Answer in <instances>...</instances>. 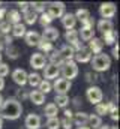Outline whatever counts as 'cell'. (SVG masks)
<instances>
[{"instance_id":"cell-1","label":"cell","mask_w":120,"mask_h":129,"mask_svg":"<svg viewBox=\"0 0 120 129\" xmlns=\"http://www.w3.org/2000/svg\"><path fill=\"white\" fill-rule=\"evenodd\" d=\"M23 105L15 98H6L3 99V104L0 107V117L6 120H17L21 117Z\"/></svg>"},{"instance_id":"cell-2","label":"cell","mask_w":120,"mask_h":129,"mask_svg":"<svg viewBox=\"0 0 120 129\" xmlns=\"http://www.w3.org/2000/svg\"><path fill=\"white\" fill-rule=\"evenodd\" d=\"M90 64H92V71H95V72H105L111 66V59H110L108 54L99 53V54H96V56L92 57Z\"/></svg>"},{"instance_id":"cell-3","label":"cell","mask_w":120,"mask_h":129,"mask_svg":"<svg viewBox=\"0 0 120 129\" xmlns=\"http://www.w3.org/2000/svg\"><path fill=\"white\" fill-rule=\"evenodd\" d=\"M60 74H62V78L71 81V80L77 78V75H78V66H77V63L74 60L65 62L60 66Z\"/></svg>"},{"instance_id":"cell-4","label":"cell","mask_w":120,"mask_h":129,"mask_svg":"<svg viewBox=\"0 0 120 129\" xmlns=\"http://www.w3.org/2000/svg\"><path fill=\"white\" fill-rule=\"evenodd\" d=\"M86 98H87V101H89L90 104H93V105L101 104V102H102V99H104L102 89H101V87H98V86H90L89 89L86 90Z\"/></svg>"},{"instance_id":"cell-5","label":"cell","mask_w":120,"mask_h":129,"mask_svg":"<svg viewBox=\"0 0 120 129\" xmlns=\"http://www.w3.org/2000/svg\"><path fill=\"white\" fill-rule=\"evenodd\" d=\"M65 9H66L65 3H62V2H51V3L47 5L45 11L51 15L53 20H56V18H62L65 15Z\"/></svg>"},{"instance_id":"cell-6","label":"cell","mask_w":120,"mask_h":129,"mask_svg":"<svg viewBox=\"0 0 120 129\" xmlns=\"http://www.w3.org/2000/svg\"><path fill=\"white\" fill-rule=\"evenodd\" d=\"M116 12H117V8H116V5H114L113 2H107V3H102V5L99 6V14H101V17H102V20H110V18H113V17L116 15Z\"/></svg>"},{"instance_id":"cell-7","label":"cell","mask_w":120,"mask_h":129,"mask_svg":"<svg viewBox=\"0 0 120 129\" xmlns=\"http://www.w3.org/2000/svg\"><path fill=\"white\" fill-rule=\"evenodd\" d=\"M71 87H72V83L65 78H56V81L53 84V89L57 92L56 95H66L71 90Z\"/></svg>"},{"instance_id":"cell-8","label":"cell","mask_w":120,"mask_h":129,"mask_svg":"<svg viewBox=\"0 0 120 129\" xmlns=\"http://www.w3.org/2000/svg\"><path fill=\"white\" fill-rule=\"evenodd\" d=\"M29 63H30V66H32L33 69H36V71L44 69L45 64H47V57H45L42 53H35V54L30 56Z\"/></svg>"},{"instance_id":"cell-9","label":"cell","mask_w":120,"mask_h":129,"mask_svg":"<svg viewBox=\"0 0 120 129\" xmlns=\"http://www.w3.org/2000/svg\"><path fill=\"white\" fill-rule=\"evenodd\" d=\"M90 60H92V53L87 47H81L80 50L75 51V56H74L75 63H89Z\"/></svg>"},{"instance_id":"cell-10","label":"cell","mask_w":120,"mask_h":129,"mask_svg":"<svg viewBox=\"0 0 120 129\" xmlns=\"http://www.w3.org/2000/svg\"><path fill=\"white\" fill-rule=\"evenodd\" d=\"M11 77H12L14 83L18 84L20 87H23V86L27 84V72H26L24 69H21V68H17V69L11 74Z\"/></svg>"},{"instance_id":"cell-11","label":"cell","mask_w":120,"mask_h":129,"mask_svg":"<svg viewBox=\"0 0 120 129\" xmlns=\"http://www.w3.org/2000/svg\"><path fill=\"white\" fill-rule=\"evenodd\" d=\"M41 125H42L41 117L38 114H35V113L27 114L26 119H24V126H26V129H39Z\"/></svg>"},{"instance_id":"cell-12","label":"cell","mask_w":120,"mask_h":129,"mask_svg":"<svg viewBox=\"0 0 120 129\" xmlns=\"http://www.w3.org/2000/svg\"><path fill=\"white\" fill-rule=\"evenodd\" d=\"M60 36L59 30L56 29V27H45V30L42 32V35H41V39L42 41H45V42H50V44H53L54 41H57Z\"/></svg>"},{"instance_id":"cell-13","label":"cell","mask_w":120,"mask_h":129,"mask_svg":"<svg viewBox=\"0 0 120 129\" xmlns=\"http://www.w3.org/2000/svg\"><path fill=\"white\" fill-rule=\"evenodd\" d=\"M59 75H60V69L56 66V64H51V63L45 64V68H44V78H45L47 81L56 80Z\"/></svg>"},{"instance_id":"cell-14","label":"cell","mask_w":120,"mask_h":129,"mask_svg":"<svg viewBox=\"0 0 120 129\" xmlns=\"http://www.w3.org/2000/svg\"><path fill=\"white\" fill-rule=\"evenodd\" d=\"M87 122H89V114L87 113H83V111H77L72 114V123L78 128L81 126H87Z\"/></svg>"},{"instance_id":"cell-15","label":"cell","mask_w":120,"mask_h":129,"mask_svg":"<svg viewBox=\"0 0 120 129\" xmlns=\"http://www.w3.org/2000/svg\"><path fill=\"white\" fill-rule=\"evenodd\" d=\"M24 41H26V44L29 47H38L39 42L42 41L41 39V33L35 32V30H29V32H26V35H24Z\"/></svg>"},{"instance_id":"cell-16","label":"cell","mask_w":120,"mask_h":129,"mask_svg":"<svg viewBox=\"0 0 120 129\" xmlns=\"http://www.w3.org/2000/svg\"><path fill=\"white\" fill-rule=\"evenodd\" d=\"M59 54H60V57H62V60H63V62H69V60H74L75 50H74L71 45L65 44V45H62V47H60Z\"/></svg>"},{"instance_id":"cell-17","label":"cell","mask_w":120,"mask_h":129,"mask_svg":"<svg viewBox=\"0 0 120 129\" xmlns=\"http://www.w3.org/2000/svg\"><path fill=\"white\" fill-rule=\"evenodd\" d=\"M5 18H6L5 21H8L11 26H15V24H18V23H21V12H20L18 9L6 11V17H5Z\"/></svg>"},{"instance_id":"cell-18","label":"cell","mask_w":120,"mask_h":129,"mask_svg":"<svg viewBox=\"0 0 120 129\" xmlns=\"http://www.w3.org/2000/svg\"><path fill=\"white\" fill-rule=\"evenodd\" d=\"M60 20H62V26H63L66 30L74 29V27H75V24H77V20H75L74 14H71V12H65V15H63Z\"/></svg>"},{"instance_id":"cell-19","label":"cell","mask_w":120,"mask_h":129,"mask_svg":"<svg viewBox=\"0 0 120 129\" xmlns=\"http://www.w3.org/2000/svg\"><path fill=\"white\" fill-rule=\"evenodd\" d=\"M90 50V53L92 54H99V53H102V50H104V42L99 39V38H93L92 41H89V47H87Z\"/></svg>"},{"instance_id":"cell-20","label":"cell","mask_w":120,"mask_h":129,"mask_svg":"<svg viewBox=\"0 0 120 129\" xmlns=\"http://www.w3.org/2000/svg\"><path fill=\"white\" fill-rule=\"evenodd\" d=\"M96 27H98V30L102 33H107V32H111V30H114V24H113V21L111 20H99L98 21V24H96Z\"/></svg>"},{"instance_id":"cell-21","label":"cell","mask_w":120,"mask_h":129,"mask_svg":"<svg viewBox=\"0 0 120 129\" xmlns=\"http://www.w3.org/2000/svg\"><path fill=\"white\" fill-rule=\"evenodd\" d=\"M5 51H6L8 59H11V60H17V59H20V56H21L20 48H18V47H15L14 44L6 45V47H5Z\"/></svg>"},{"instance_id":"cell-22","label":"cell","mask_w":120,"mask_h":129,"mask_svg":"<svg viewBox=\"0 0 120 129\" xmlns=\"http://www.w3.org/2000/svg\"><path fill=\"white\" fill-rule=\"evenodd\" d=\"M29 99L35 105H42L45 102V95H42L39 90H32V92H29Z\"/></svg>"},{"instance_id":"cell-23","label":"cell","mask_w":120,"mask_h":129,"mask_svg":"<svg viewBox=\"0 0 120 129\" xmlns=\"http://www.w3.org/2000/svg\"><path fill=\"white\" fill-rule=\"evenodd\" d=\"M101 41L104 42V45H111V47H113L114 44H117V33H116V30L104 33Z\"/></svg>"},{"instance_id":"cell-24","label":"cell","mask_w":120,"mask_h":129,"mask_svg":"<svg viewBox=\"0 0 120 129\" xmlns=\"http://www.w3.org/2000/svg\"><path fill=\"white\" fill-rule=\"evenodd\" d=\"M23 18H24V21H26V24H29V26H33L36 21H38V14L32 9V8H29L27 11H24L23 12Z\"/></svg>"},{"instance_id":"cell-25","label":"cell","mask_w":120,"mask_h":129,"mask_svg":"<svg viewBox=\"0 0 120 129\" xmlns=\"http://www.w3.org/2000/svg\"><path fill=\"white\" fill-rule=\"evenodd\" d=\"M80 36H81V39L86 41V42L92 41V39L95 38V30H93V27H81L80 32H78V38H80Z\"/></svg>"},{"instance_id":"cell-26","label":"cell","mask_w":120,"mask_h":129,"mask_svg":"<svg viewBox=\"0 0 120 129\" xmlns=\"http://www.w3.org/2000/svg\"><path fill=\"white\" fill-rule=\"evenodd\" d=\"M69 102H71V99H69L68 95H56L53 104H54L57 108H66V107L69 105Z\"/></svg>"},{"instance_id":"cell-27","label":"cell","mask_w":120,"mask_h":129,"mask_svg":"<svg viewBox=\"0 0 120 129\" xmlns=\"http://www.w3.org/2000/svg\"><path fill=\"white\" fill-rule=\"evenodd\" d=\"M44 114H45L48 119H54V117H57V114H59V108H57L53 102H50V104L45 105V108H44Z\"/></svg>"},{"instance_id":"cell-28","label":"cell","mask_w":120,"mask_h":129,"mask_svg":"<svg viewBox=\"0 0 120 129\" xmlns=\"http://www.w3.org/2000/svg\"><path fill=\"white\" fill-rule=\"evenodd\" d=\"M74 17H75V20H77V21H80L81 24H83L84 21H87L89 18H92V17H90L89 9H84V8H80V9L74 14Z\"/></svg>"},{"instance_id":"cell-29","label":"cell","mask_w":120,"mask_h":129,"mask_svg":"<svg viewBox=\"0 0 120 129\" xmlns=\"http://www.w3.org/2000/svg\"><path fill=\"white\" fill-rule=\"evenodd\" d=\"M26 26L23 24V23H18V24H15V26H12V36L14 38H24V35H26Z\"/></svg>"},{"instance_id":"cell-30","label":"cell","mask_w":120,"mask_h":129,"mask_svg":"<svg viewBox=\"0 0 120 129\" xmlns=\"http://www.w3.org/2000/svg\"><path fill=\"white\" fill-rule=\"evenodd\" d=\"M38 21H39V24H41L42 27H50V24L53 23V18H51V15L45 11V12H42V14L38 15Z\"/></svg>"},{"instance_id":"cell-31","label":"cell","mask_w":120,"mask_h":129,"mask_svg":"<svg viewBox=\"0 0 120 129\" xmlns=\"http://www.w3.org/2000/svg\"><path fill=\"white\" fill-rule=\"evenodd\" d=\"M42 81V77L38 74V72H32V74H27V83H29L32 87H38Z\"/></svg>"},{"instance_id":"cell-32","label":"cell","mask_w":120,"mask_h":129,"mask_svg":"<svg viewBox=\"0 0 120 129\" xmlns=\"http://www.w3.org/2000/svg\"><path fill=\"white\" fill-rule=\"evenodd\" d=\"M90 129H98L102 125V117L96 116V114H89V122H87Z\"/></svg>"},{"instance_id":"cell-33","label":"cell","mask_w":120,"mask_h":129,"mask_svg":"<svg viewBox=\"0 0 120 129\" xmlns=\"http://www.w3.org/2000/svg\"><path fill=\"white\" fill-rule=\"evenodd\" d=\"M38 90H39L42 95H47V93H50V92L53 90V84H51V81L42 80V81H41V84L38 86Z\"/></svg>"},{"instance_id":"cell-34","label":"cell","mask_w":120,"mask_h":129,"mask_svg":"<svg viewBox=\"0 0 120 129\" xmlns=\"http://www.w3.org/2000/svg\"><path fill=\"white\" fill-rule=\"evenodd\" d=\"M95 113H96V116H99V117H102V116L108 114V104L101 102V104L95 105Z\"/></svg>"},{"instance_id":"cell-35","label":"cell","mask_w":120,"mask_h":129,"mask_svg":"<svg viewBox=\"0 0 120 129\" xmlns=\"http://www.w3.org/2000/svg\"><path fill=\"white\" fill-rule=\"evenodd\" d=\"M108 114H110V117H111L114 122L119 120V108L116 107L114 102H108Z\"/></svg>"},{"instance_id":"cell-36","label":"cell","mask_w":120,"mask_h":129,"mask_svg":"<svg viewBox=\"0 0 120 129\" xmlns=\"http://www.w3.org/2000/svg\"><path fill=\"white\" fill-rule=\"evenodd\" d=\"M15 99L18 101V102H23V101H27L29 99V92L26 90V89H23V87H20L17 92H15Z\"/></svg>"},{"instance_id":"cell-37","label":"cell","mask_w":120,"mask_h":129,"mask_svg":"<svg viewBox=\"0 0 120 129\" xmlns=\"http://www.w3.org/2000/svg\"><path fill=\"white\" fill-rule=\"evenodd\" d=\"M30 8L38 14H42V12H45V9H47V3H44V2H33V3H30Z\"/></svg>"},{"instance_id":"cell-38","label":"cell","mask_w":120,"mask_h":129,"mask_svg":"<svg viewBox=\"0 0 120 129\" xmlns=\"http://www.w3.org/2000/svg\"><path fill=\"white\" fill-rule=\"evenodd\" d=\"M38 48H39L42 53H45V54H48V53H51V51L54 50L53 44H50V42H45V41H41V42H39V45H38Z\"/></svg>"},{"instance_id":"cell-39","label":"cell","mask_w":120,"mask_h":129,"mask_svg":"<svg viewBox=\"0 0 120 129\" xmlns=\"http://www.w3.org/2000/svg\"><path fill=\"white\" fill-rule=\"evenodd\" d=\"M47 129H60V120L59 117H54V119H48L47 123H45Z\"/></svg>"},{"instance_id":"cell-40","label":"cell","mask_w":120,"mask_h":129,"mask_svg":"<svg viewBox=\"0 0 120 129\" xmlns=\"http://www.w3.org/2000/svg\"><path fill=\"white\" fill-rule=\"evenodd\" d=\"M11 30H12V26H11L8 21H2V23H0V35L8 36Z\"/></svg>"},{"instance_id":"cell-41","label":"cell","mask_w":120,"mask_h":129,"mask_svg":"<svg viewBox=\"0 0 120 129\" xmlns=\"http://www.w3.org/2000/svg\"><path fill=\"white\" fill-rule=\"evenodd\" d=\"M9 75V64L6 63H0V78H3L5 80V77H8Z\"/></svg>"},{"instance_id":"cell-42","label":"cell","mask_w":120,"mask_h":129,"mask_svg":"<svg viewBox=\"0 0 120 129\" xmlns=\"http://www.w3.org/2000/svg\"><path fill=\"white\" fill-rule=\"evenodd\" d=\"M60 128H63V129H72V128H74L72 119H63V120H60Z\"/></svg>"},{"instance_id":"cell-43","label":"cell","mask_w":120,"mask_h":129,"mask_svg":"<svg viewBox=\"0 0 120 129\" xmlns=\"http://www.w3.org/2000/svg\"><path fill=\"white\" fill-rule=\"evenodd\" d=\"M96 80H98V75L93 74V71H92V72H86V81H87V83H90V84L93 86V83H95Z\"/></svg>"},{"instance_id":"cell-44","label":"cell","mask_w":120,"mask_h":129,"mask_svg":"<svg viewBox=\"0 0 120 129\" xmlns=\"http://www.w3.org/2000/svg\"><path fill=\"white\" fill-rule=\"evenodd\" d=\"M111 54H113L114 59L119 60V44H114V45H113V51H111Z\"/></svg>"},{"instance_id":"cell-45","label":"cell","mask_w":120,"mask_h":129,"mask_svg":"<svg viewBox=\"0 0 120 129\" xmlns=\"http://www.w3.org/2000/svg\"><path fill=\"white\" fill-rule=\"evenodd\" d=\"M18 6H20L21 12H24V11H27V9L30 8V3H27V2H23V3H21V2H20V3H18Z\"/></svg>"},{"instance_id":"cell-46","label":"cell","mask_w":120,"mask_h":129,"mask_svg":"<svg viewBox=\"0 0 120 129\" xmlns=\"http://www.w3.org/2000/svg\"><path fill=\"white\" fill-rule=\"evenodd\" d=\"M5 17H6V9H5V8H0V23L3 21Z\"/></svg>"},{"instance_id":"cell-47","label":"cell","mask_w":120,"mask_h":129,"mask_svg":"<svg viewBox=\"0 0 120 129\" xmlns=\"http://www.w3.org/2000/svg\"><path fill=\"white\" fill-rule=\"evenodd\" d=\"M72 111L71 110H65V119H72Z\"/></svg>"},{"instance_id":"cell-48","label":"cell","mask_w":120,"mask_h":129,"mask_svg":"<svg viewBox=\"0 0 120 129\" xmlns=\"http://www.w3.org/2000/svg\"><path fill=\"white\" fill-rule=\"evenodd\" d=\"M3 89H5V80L0 78V90H3Z\"/></svg>"},{"instance_id":"cell-49","label":"cell","mask_w":120,"mask_h":129,"mask_svg":"<svg viewBox=\"0 0 120 129\" xmlns=\"http://www.w3.org/2000/svg\"><path fill=\"white\" fill-rule=\"evenodd\" d=\"M110 128H111V126H108V125H101L98 129H110Z\"/></svg>"},{"instance_id":"cell-50","label":"cell","mask_w":120,"mask_h":129,"mask_svg":"<svg viewBox=\"0 0 120 129\" xmlns=\"http://www.w3.org/2000/svg\"><path fill=\"white\" fill-rule=\"evenodd\" d=\"M0 129H3V119L0 117Z\"/></svg>"},{"instance_id":"cell-51","label":"cell","mask_w":120,"mask_h":129,"mask_svg":"<svg viewBox=\"0 0 120 129\" xmlns=\"http://www.w3.org/2000/svg\"><path fill=\"white\" fill-rule=\"evenodd\" d=\"M2 104H3V96H2V93H0V107H2Z\"/></svg>"},{"instance_id":"cell-52","label":"cell","mask_w":120,"mask_h":129,"mask_svg":"<svg viewBox=\"0 0 120 129\" xmlns=\"http://www.w3.org/2000/svg\"><path fill=\"white\" fill-rule=\"evenodd\" d=\"M78 129H90L89 126H81V128H78Z\"/></svg>"},{"instance_id":"cell-53","label":"cell","mask_w":120,"mask_h":129,"mask_svg":"<svg viewBox=\"0 0 120 129\" xmlns=\"http://www.w3.org/2000/svg\"><path fill=\"white\" fill-rule=\"evenodd\" d=\"M0 63H2V53H0Z\"/></svg>"},{"instance_id":"cell-54","label":"cell","mask_w":120,"mask_h":129,"mask_svg":"<svg viewBox=\"0 0 120 129\" xmlns=\"http://www.w3.org/2000/svg\"><path fill=\"white\" fill-rule=\"evenodd\" d=\"M0 6H2V3H0Z\"/></svg>"}]
</instances>
